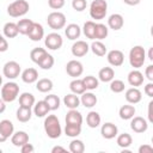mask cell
I'll return each mask as SVG.
<instances>
[{
	"label": "cell",
	"mask_w": 153,
	"mask_h": 153,
	"mask_svg": "<svg viewBox=\"0 0 153 153\" xmlns=\"http://www.w3.org/2000/svg\"><path fill=\"white\" fill-rule=\"evenodd\" d=\"M148 57L151 61H153V47L149 48V50H148Z\"/></svg>",
	"instance_id": "56"
},
{
	"label": "cell",
	"mask_w": 153,
	"mask_h": 153,
	"mask_svg": "<svg viewBox=\"0 0 153 153\" xmlns=\"http://www.w3.org/2000/svg\"><path fill=\"white\" fill-rule=\"evenodd\" d=\"M18 93H19V86L13 81H8L4 84L1 87V99L5 100L6 103H11L16 100Z\"/></svg>",
	"instance_id": "4"
},
{
	"label": "cell",
	"mask_w": 153,
	"mask_h": 153,
	"mask_svg": "<svg viewBox=\"0 0 153 153\" xmlns=\"http://www.w3.org/2000/svg\"><path fill=\"white\" fill-rule=\"evenodd\" d=\"M32 116V111L31 108H25V106H19V109L17 110V120L19 122H27L30 121Z\"/></svg>",
	"instance_id": "29"
},
{
	"label": "cell",
	"mask_w": 153,
	"mask_h": 153,
	"mask_svg": "<svg viewBox=\"0 0 153 153\" xmlns=\"http://www.w3.org/2000/svg\"><path fill=\"white\" fill-rule=\"evenodd\" d=\"M19 104L20 106H25V108H32L35 105V96L29 93V92H24L19 96Z\"/></svg>",
	"instance_id": "28"
},
{
	"label": "cell",
	"mask_w": 153,
	"mask_h": 153,
	"mask_svg": "<svg viewBox=\"0 0 153 153\" xmlns=\"http://www.w3.org/2000/svg\"><path fill=\"white\" fill-rule=\"evenodd\" d=\"M36 88L39 91V92H43V93H47L49 91H51L53 88V81L50 79H47V78H43V79H39L36 84Z\"/></svg>",
	"instance_id": "34"
},
{
	"label": "cell",
	"mask_w": 153,
	"mask_h": 153,
	"mask_svg": "<svg viewBox=\"0 0 153 153\" xmlns=\"http://www.w3.org/2000/svg\"><path fill=\"white\" fill-rule=\"evenodd\" d=\"M152 143H153V136H152Z\"/></svg>",
	"instance_id": "58"
},
{
	"label": "cell",
	"mask_w": 153,
	"mask_h": 153,
	"mask_svg": "<svg viewBox=\"0 0 153 153\" xmlns=\"http://www.w3.org/2000/svg\"><path fill=\"white\" fill-rule=\"evenodd\" d=\"M65 33H66V36H67L68 39L74 41L76 38H79V36L81 33V29H80V26L78 24H69L65 29Z\"/></svg>",
	"instance_id": "21"
},
{
	"label": "cell",
	"mask_w": 153,
	"mask_h": 153,
	"mask_svg": "<svg viewBox=\"0 0 153 153\" xmlns=\"http://www.w3.org/2000/svg\"><path fill=\"white\" fill-rule=\"evenodd\" d=\"M48 5L53 10H60L65 6V0H48Z\"/></svg>",
	"instance_id": "47"
},
{
	"label": "cell",
	"mask_w": 153,
	"mask_h": 153,
	"mask_svg": "<svg viewBox=\"0 0 153 153\" xmlns=\"http://www.w3.org/2000/svg\"><path fill=\"white\" fill-rule=\"evenodd\" d=\"M63 103H65V105H66L68 109H76L81 102H80L79 97H78L75 93H69V94L65 96Z\"/></svg>",
	"instance_id": "27"
},
{
	"label": "cell",
	"mask_w": 153,
	"mask_h": 153,
	"mask_svg": "<svg viewBox=\"0 0 153 153\" xmlns=\"http://www.w3.org/2000/svg\"><path fill=\"white\" fill-rule=\"evenodd\" d=\"M72 6H73V8H74L75 11L81 12V11H84V10L86 8L87 1H86V0H73V1H72Z\"/></svg>",
	"instance_id": "46"
},
{
	"label": "cell",
	"mask_w": 153,
	"mask_h": 153,
	"mask_svg": "<svg viewBox=\"0 0 153 153\" xmlns=\"http://www.w3.org/2000/svg\"><path fill=\"white\" fill-rule=\"evenodd\" d=\"M128 82H129V85H131L134 87L141 86L143 84V74L137 69L131 71L128 74Z\"/></svg>",
	"instance_id": "17"
},
{
	"label": "cell",
	"mask_w": 153,
	"mask_h": 153,
	"mask_svg": "<svg viewBox=\"0 0 153 153\" xmlns=\"http://www.w3.org/2000/svg\"><path fill=\"white\" fill-rule=\"evenodd\" d=\"M2 73L7 79H16L20 74V66L16 61H8L4 65Z\"/></svg>",
	"instance_id": "7"
},
{
	"label": "cell",
	"mask_w": 153,
	"mask_h": 153,
	"mask_svg": "<svg viewBox=\"0 0 153 153\" xmlns=\"http://www.w3.org/2000/svg\"><path fill=\"white\" fill-rule=\"evenodd\" d=\"M33 23H35V22H32L31 19H22V20H19V22L17 23L18 29H19V33H22V35H27L29 31L31 30Z\"/></svg>",
	"instance_id": "36"
},
{
	"label": "cell",
	"mask_w": 153,
	"mask_h": 153,
	"mask_svg": "<svg viewBox=\"0 0 153 153\" xmlns=\"http://www.w3.org/2000/svg\"><path fill=\"white\" fill-rule=\"evenodd\" d=\"M130 128L131 130H134L135 133H143L147 130L148 128V124H147V121L143 118V117H140V116H136L131 120L130 122Z\"/></svg>",
	"instance_id": "14"
},
{
	"label": "cell",
	"mask_w": 153,
	"mask_h": 153,
	"mask_svg": "<svg viewBox=\"0 0 153 153\" xmlns=\"http://www.w3.org/2000/svg\"><path fill=\"white\" fill-rule=\"evenodd\" d=\"M139 153H153V146L142 145L139 147Z\"/></svg>",
	"instance_id": "50"
},
{
	"label": "cell",
	"mask_w": 153,
	"mask_h": 153,
	"mask_svg": "<svg viewBox=\"0 0 153 153\" xmlns=\"http://www.w3.org/2000/svg\"><path fill=\"white\" fill-rule=\"evenodd\" d=\"M118 114L122 120H130L135 115V108L133 105H123V106H121Z\"/></svg>",
	"instance_id": "35"
},
{
	"label": "cell",
	"mask_w": 153,
	"mask_h": 153,
	"mask_svg": "<svg viewBox=\"0 0 153 153\" xmlns=\"http://www.w3.org/2000/svg\"><path fill=\"white\" fill-rule=\"evenodd\" d=\"M44 100L48 103L50 110H57V109L60 108L61 100H60V98H59L56 94H48V96H45Z\"/></svg>",
	"instance_id": "40"
},
{
	"label": "cell",
	"mask_w": 153,
	"mask_h": 153,
	"mask_svg": "<svg viewBox=\"0 0 153 153\" xmlns=\"http://www.w3.org/2000/svg\"><path fill=\"white\" fill-rule=\"evenodd\" d=\"M147 116H148V121H149L151 123H153V100H151V102L148 103Z\"/></svg>",
	"instance_id": "52"
},
{
	"label": "cell",
	"mask_w": 153,
	"mask_h": 153,
	"mask_svg": "<svg viewBox=\"0 0 153 153\" xmlns=\"http://www.w3.org/2000/svg\"><path fill=\"white\" fill-rule=\"evenodd\" d=\"M108 12V4L105 0H93L90 6V16L92 19L100 20L105 18Z\"/></svg>",
	"instance_id": "3"
},
{
	"label": "cell",
	"mask_w": 153,
	"mask_h": 153,
	"mask_svg": "<svg viewBox=\"0 0 153 153\" xmlns=\"http://www.w3.org/2000/svg\"><path fill=\"white\" fill-rule=\"evenodd\" d=\"M4 35L8 38H14L18 33H19V29H18V25L16 23H12V22H8L4 25Z\"/></svg>",
	"instance_id": "24"
},
{
	"label": "cell",
	"mask_w": 153,
	"mask_h": 153,
	"mask_svg": "<svg viewBox=\"0 0 153 153\" xmlns=\"http://www.w3.org/2000/svg\"><path fill=\"white\" fill-rule=\"evenodd\" d=\"M48 53H47V50L45 49H43V48H35V49H32L31 50V53H30V57H31V60H32V62H35V63H37V65H39V62L45 57V55H47Z\"/></svg>",
	"instance_id": "30"
},
{
	"label": "cell",
	"mask_w": 153,
	"mask_h": 153,
	"mask_svg": "<svg viewBox=\"0 0 153 153\" xmlns=\"http://www.w3.org/2000/svg\"><path fill=\"white\" fill-rule=\"evenodd\" d=\"M13 130V123L10 120H2L0 122V142H5L10 136H12Z\"/></svg>",
	"instance_id": "9"
},
{
	"label": "cell",
	"mask_w": 153,
	"mask_h": 153,
	"mask_svg": "<svg viewBox=\"0 0 153 153\" xmlns=\"http://www.w3.org/2000/svg\"><path fill=\"white\" fill-rule=\"evenodd\" d=\"M145 93H146V96L153 98V81H151L149 84H147L145 86Z\"/></svg>",
	"instance_id": "51"
},
{
	"label": "cell",
	"mask_w": 153,
	"mask_h": 153,
	"mask_svg": "<svg viewBox=\"0 0 153 153\" xmlns=\"http://www.w3.org/2000/svg\"><path fill=\"white\" fill-rule=\"evenodd\" d=\"M29 2L26 0H16L13 1L12 4L8 5L7 7V13L13 17V18H17V17H22L24 14L27 13L29 11Z\"/></svg>",
	"instance_id": "5"
},
{
	"label": "cell",
	"mask_w": 153,
	"mask_h": 153,
	"mask_svg": "<svg viewBox=\"0 0 153 153\" xmlns=\"http://www.w3.org/2000/svg\"><path fill=\"white\" fill-rule=\"evenodd\" d=\"M91 50L97 56H104L106 54V47L100 41H96L91 44Z\"/></svg>",
	"instance_id": "38"
},
{
	"label": "cell",
	"mask_w": 153,
	"mask_h": 153,
	"mask_svg": "<svg viewBox=\"0 0 153 153\" xmlns=\"http://www.w3.org/2000/svg\"><path fill=\"white\" fill-rule=\"evenodd\" d=\"M82 31H84V35L90 38V39H94V33H96V23L92 22V20H88L84 24V27H82Z\"/></svg>",
	"instance_id": "37"
},
{
	"label": "cell",
	"mask_w": 153,
	"mask_h": 153,
	"mask_svg": "<svg viewBox=\"0 0 153 153\" xmlns=\"http://www.w3.org/2000/svg\"><path fill=\"white\" fill-rule=\"evenodd\" d=\"M80 102L85 108H92L97 104V97L92 92H85L81 94Z\"/></svg>",
	"instance_id": "26"
},
{
	"label": "cell",
	"mask_w": 153,
	"mask_h": 153,
	"mask_svg": "<svg viewBox=\"0 0 153 153\" xmlns=\"http://www.w3.org/2000/svg\"><path fill=\"white\" fill-rule=\"evenodd\" d=\"M11 142H12L13 146H16V147H22V146H24L25 143L29 142V135H27L25 131L19 130V131H17V133H14V134L12 135Z\"/></svg>",
	"instance_id": "16"
},
{
	"label": "cell",
	"mask_w": 153,
	"mask_h": 153,
	"mask_svg": "<svg viewBox=\"0 0 153 153\" xmlns=\"http://www.w3.org/2000/svg\"><path fill=\"white\" fill-rule=\"evenodd\" d=\"M145 75H146V78H147L149 81H153V65H149V66L146 67Z\"/></svg>",
	"instance_id": "48"
},
{
	"label": "cell",
	"mask_w": 153,
	"mask_h": 153,
	"mask_svg": "<svg viewBox=\"0 0 153 153\" xmlns=\"http://www.w3.org/2000/svg\"><path fill=\"white\" fill-rule=\"evenodd\" d=\"M117 127L114 124V123H111V122H106V123H104L103 126H102V128H100V134H102V136L104 137V139H108V140H110V139H114L116 135H117Z\"/></svg>",
	"instance_id": "13"
},
{
	"label": "cell",
	"mask_w": 153,
	"mask_h": 153,
	"mask_svg": "<svg viewBox=\"0 0 153 153\" xmlns=\"http://www.w3.org/2000/svg\"><path fill=\"white\" fill-rule=\"evenodd\" d=\"M131 142H133V139L128 133H123L117 136V145L121 148H128L131 145Z\"/></svg>",
	"instance_id": "39"
},
{
	"label": "cell",
	"mask_w": 153,
	"mask_h": 153,
	"mask_svg": "<svg viewBox=\"0 0 153 153\" xmlns=\"http://www.w3.org/2000/svg\"><path fill=\"white\" fill-rule=\"evenodd\" d=\"M82 81H84V85H85L86 90H96L98 87V84H99L98 82V79L96 76H93V75L85 76L82 79Z\"/></svg>",
	"instance_id": "43"
},
{
	"label": "cell",
	"mask_w": 153,
	"mask_h": 153,
	"mask_svg": "<svg viewBox=\"0 0 153 153\" xmlns=\"http://www.w3.org/2000/svg\"><path fill=\"white\" fill-rule=\"evenodd\" d=\"M47 23L53 30H60L66 25V16L61 12H51L48 14Z\"/></svg>",
	"instance_id": "6"
},
{
	"label": "cell",
	"mask_w": 153,
	"mask_h": 153,
	"mask_svg": "<svg viewBox=\"0 0 153 153\" xmlns=\"http://www.w3.org/2000/svg\"><path fill=\"white\" fill-rule=\"evenodd\" d=\"M51 152L53 153H56V152H66V148H63L61 146H55V147H53Z\"/></svg>",
	"instance_id": "55"
},
{
	"label": "cell",
	"mask_w": 153,
	"mask_h": 153,
	"mask_svg": "<svg viewBox=\"0 0 153 153\" xmlns=\"http://www.w3.org/2000/svg\"><path fill=\"white\" fill-rule=\"evenodd\" d=\"M0 42H1L0 51H1V53H4V51H6V50L8 49V43H7V41H6V38H5L4 36H1V37H0Z\"/></svg>",
	"instance_id": "53"
},
{
	"label": "cell",
	"mask_w": 153,
	"mask_h": 153,
	"mask_svg": "<svg viewBox=\"0 0 153 153\" xmlns=\"http://www.w3.org/2000/svg\"><path fill=\"white\" fill-rule=\"evenodd\" d=\"M54 57L50 55V54H47L45 55V57L39 62V67L42 68V69H50L53 66H54Z\"/></svg>",
	"instance_id": "44"
},
{
	"label": "cell",
	"mask_w": 153,
	"mask_h": 153,
	"mask_svg": "<svg viewBox=\"0 0 153 153\" xmlns=\"http://www.w3.org/2000/svg\"><path fill=\"white\" fill-rule=\"evenodd\" d=\"M66 123H72V124H81L82 123V116L79 111L75 109H71L67 115H66Z\"/></svg>",
	"instance_id": "23"
},
{
	"label": "cell",
	"mask_w": 153,
	"mask_h": 153,
	"mask_svg": "<svg viewBox=\"0 0 153 153\" xmlns=\"http://www.w3.org/2000/svg\"><path fill=\"white\" fill-rule=\"evenodd\" d=\"M44 44H45V47H47L48 49H50V50H57V49H60V48L62 47L63 39H62L61 35H59V33H56V32H51V33H49V35L45 37Z\"/></svg>",
	"instance_id": "8"
},
{
	"label": "cell",
	"mask_w": 153,
	"mask_h": 153,
	"mask_svg": "<svg viewBox=\"0 0 153 153\" xmlns=\"http://www.w3.org/2000/svg\"><path fill=\"white\" fill-rule=\"evenodd\" d=\"M86 123L90 128H97L100 124V115L96 111H90L86 116Z\"/></svg>",
	"instance_id": "32"
},
{
	"label": "cell",
	"mask_w": 153,
	"mask_h": 153,
	"mask_svg": "<svg viewBox=\"0 0 153 153\" xmlns=\"http://www.w3.org/2000/svg\"><path fill=\"white\" fill-rule=\"evenodd\" d=\"M27 36H29V38H30L31 41H33V42L41 41V39L43 38V36H44V29H43V26H42L39 23H33V25H32L31 30L29 31Z\"/></svg>",
	"instance_id": "15"
},
{
	"label": "cell",
	"mask_w": 153,
	"mask_h": 153,
	"mask_svg": "<svg viewBox=\"0 0 153 153\" xmlns=\"http://www.w3.org/2000/svg\"><path fill=\"white\" fill-rule=\"evenodd\" d=\"M123 24H124L123 17H122L121 14H118V13L111 14V16L109 17V19H108V25H109V27L112 29V30H120V29H122Z\"/></svg>",
	"instance_id": "19"
},
{
	"label": "cell",
	"mask_w": 153,
	"mask_h": 153,
	"mask_svg": "<svg viewBox=\"0 0 153 153\" xmlns=\"http://www.w3.org/2000/svg\"><path fill=\"white\" fill-rule=\"evenodd\" d=\"M123 1H124V4H127L129 6H136L140 4L141 0H123Z\"/></svg>",
	"instance_id": "54"
},
{
	"label": "cell",
	"mask_w": 153,
	"mask_h": 153,
	"mask_svg": "<svg viewBox=\"0 0 153 153\" xmlns=\"http://www.w3.org/2000/svg\"><path fill=\"white\" fill-rule=\"evenodd\" d=\"M98 76H99V80L103 81V82H109V81H112L114 80V76H115V72L111 67H103L99 73H98Z\"/></svg>",
	"instance_id": "25"
},
{
	"label": "cell",
	"mask_w": 153,
	"mask_h": 153,
	"mask_svg": "<svg viewBox=\"0 0 153 153\" xmlns=\"http://www.w3.org/2000/svg\"><path fill=\"white\" fill-rule=\"evenodd\" d=\"M44 130L45 134L48 135V137L50 139H59L62 129H61V124L59 118L55 115H48V117L44 120Z\"/></svg>",
	"instance_id": "1"
},
{
	"label": "cell",
	"mask_w": 153,
	"mask_h": 153,
	"mask_svg": "<svg viewBox=\"0 0 153 153\" xmlns=\"http://www.w3.org/2000/svg\"><path fill=\"white\" fill-rule=\"evenodd\" d=\"M151 35L153 36V25H152V27H151Z\"/></svg>",
	"instance_id": "57"
},
{
	"label": "cell",
	"mask_w": 153,
	"mask_h": 153,
	"mask_svg": "<svg viewBox=\"0 0 153 153\" xmlns=\"http://www.w3.org/2000/svg\"><path fill=\"white\" fill-rule=\"evenodd\" d=\"M69 151L72 153H84L85 145H84V142L81 140L75 139V140L71 141V143H69Z\"/></svg>",
	"instance_id": "42"
},
{
	"label": "cell",
	"mask_w": 153,
	"mask_h": 153,
	"mask_svg": "<svg viewBox=\"0 0 153 153\" xmlns=\"http://www.w3.org/2000/svg\"><path fill=\"white\" fill-rule=\"evenodd\" d=\"M66 72L69 76H73V78H78L84 72V67H82V63L76 61V60H71L67 65H66Z\"/></svg>",
	"instance_id": "10"
},
{
	"label": "cell",
	"mask_w": 153,
	"mask_h": 153,
	"mask_svg": "<svg viewBox=\"0 0 153 153\" xmlns=\"http://www.w3.org/2000/svg\"><path fill=\"white\" fill-rule=\"evenodd\" d=\"M69 88H71V91H72L73 93H75V94H82V93H85V91H86V87H85V85H84L82 79L80 80V79H78V78L74 79L73 81H71Z\"/></svg>",
	"instance_id": "31"
},
{
	"label": "cell",
	"mask_w": 153,
	"mask_h": 153,
	"mask_svg": "<svg viewBox=\"0 0 153 153\" xmlns=\"http://www.w3.org/2000/svg\"><path fill=\"white\" fill-rule=\"evenodd\" d=\"M146 60V53L143 47L141 45H135L130 49L129 51V62L131 65V67L134 68H140L143 66Z\"/></svg>",
	"instance_id": "2"
},
{
	"label": "cell",
	"mask_w": 153,
	"mask_h": 153,
	"mask_svg": "<svg viewBox=\"0 0 153 153\" xmlns=\"http://www.w3.org/2000/svg\"><path fill=\"white\" fill-rule=\"evenodd\" d=\"M141 98H142V93L137 87H131V88L127 90V92H126V99L130 104L139 103L141 100Z\"/></svg>",
	"instance_id": "18"
},
{
	"label": "cell",
	"mask_w": 153,
	"mask_h": 153,
	"mask_svg": "<svg viewBox=\"0 0 153 153\" xmlns=\"http://www.w3.org/2000/svg\"><path fill=\"white\" fill-rule=\"evenodd\" d=\"M49 111L50 108L45 100H39L38 103H36V105H33V114L37 117H44L45 115H48Z\"/></svg>",
	"instance_id": "20"
},
{
	"label": "cell",
	"mask_w": 153,
	"mask_h": 153,
	"mask_svg": "<svg viewBox=\"0 0 153 153\" xmlns=\"http://www.w3.org/2000/svg\"><path fill=\"white\" fill-rule=\"evenodd\" d=\"M110 90L115 93H121L124 91V82L122 80H112L110 82Z\"/></svg>",
	"instance_id": "45"
},
{
	"label": "cell",
	"mask_w": 153,
	"mask_h": 153,
	"mask_svg": "<svg viewBox=\"0 0 153 153\" xmlns=\"http://www.w3.org/2000/svg\"><path fill=\"white\" fill-rule=\"evenodd\" d=\"M88 49H90V47L85 41H76L72 45V54L75 57H81V56H85L87 54Z\"/></svg>",
	"instance_id": "12"
},
{
	"label": "cell",
	"mask_w": 153,
	"mask_h": 153,
	"mask_svg": "<svg viewBox=\"0 0 153 153\" xmlns=\"http://www.w3.org/2000/svg\"><path fill=\"white\" fill-rule=\"evenodd\" d=\"M65 133L69 137H76L81 133V124H72V123H66L65 127Z\"/></svg>",
	"instance_id": "33"
},
{
	"label": "cell",
	"mask_w": 153,
	"mask_h": 153,
	"mask_svg": "<svg viewBox=\"0 0 153 153\" xmlns=\"http://www.w3.org/2000/svg\"><path fill=\"white\" fill-rule=\"evenodd\" d=\"M20 151H22V153H32L35 151V148H33V146L31 143L27 142V143H25L24 146L20 147Z\"/></svg>",
	"instance_id": "49"
},
{
	"label": "cell",
	"mask_w": 153,
	"mask_h": 153,
	"mask_svg": "<svg viewBox=\"0 0 153 153\" xmlns=\"http://www.w3.org/2000/svg\"><path fill=\"white\" fill-rule=\"evenodd\" d=\"M37 79H38V72L35 68H26L22 73V80L26 84H32L37 81Z\"/></svg>",
	"instance_id": "22"
},
{
	"label": "cell",
	"mask_w": 153,
	"mask_h": 153,
	"mask_svg": "<svg viewBox=\"0 0 153 153\" xmlns=\"http://www.w3.org/2000/svg\"><path fill=\"white\" fill-rule=\"evenodd\" d=\"M108 61L111 66L114 67H118L123 63L124 61V55L121 50H117V49H114V50H110L108 53Z\"/></svg>",
	"instance_id": "11"
},
{
	"label": "cell",
	"mask_w": 153,
	"mask_h": 153,
	"mask_svg": "<svg viewBox=\"0 0 153 153\" xmlns=\"http://www.w3.org/2000/svg\"><path fill=\"white\" fill-rule=\"evenodd\" d=\"M108 32H109V30H108V27L104 24H102V23L96 24V33H94V38L96 39H99L100 41V39L106 38Z\"/></svg>",
	"instance_id": "41"
}]
</instances>
